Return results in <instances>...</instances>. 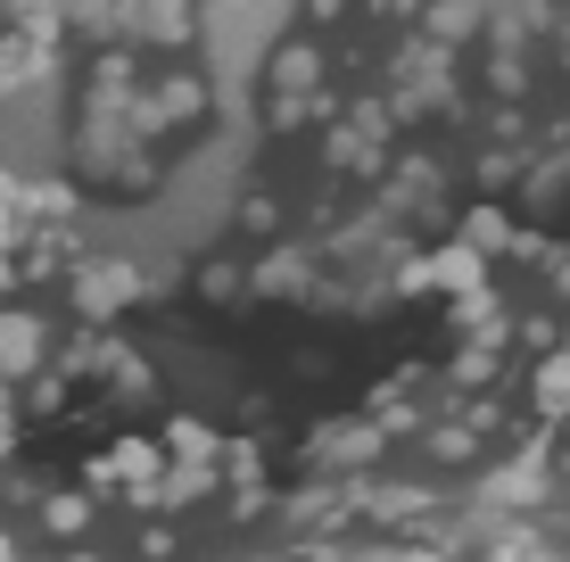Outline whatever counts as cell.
<instances>
[{
  "label": "cell",
  "mask_w": 570,
  "mask_h": 562,
  "mask_svg": "<svg viewBox=\"0 0 570 562\" xmlns=\"http://www.w3.org/2000/svg\"><path fill=\"white\" fill-rule=\"evenodd\" d=\"M141 33H157V42H183V33H190V9H183V0H141Z\"/></svg>",
  "instance_id": "6da1fadb"
},
{
  "label": "cell",
  "mask_w": 570,
  "mask_h": 562,
  "mask_svg": "<svg viewBox=\"0 0 570 562\" xmlns=\"http://www.w3.org/2000/svg\"><path fill=\"white\" fill-rule=\"evenodd\" d=\"M306 75H314V50H306V42H289L282 58H273V83H282V91H298Z\"/></svg>",
  "instance_id": "7a4b0ae2"
},
{
  "label": "cell",
  "mask_w": 570,
  "mask_h": 562,
  "mask_svg": "<svg viewBox=\"0 0 570 562\" xmlns=\"http://www.w3.org/2000/svg\"><path fill=\"white\" fill-rule=\"evenodd\" d=\"M166 108H174V116H199L207 91H199V83H166Z\"/></svg>",
  "instance_id": "3957f363"
},
{
  "label": "cell",
  "mask_w": 570,
  "mask_h": 562,
  "mask_svg": "<svg viewBox=\"0 0 570 562\" xmlns=\"http://www.w3.org/2000/svg\"><path fill=\"white\" fill-rule=\"evenodd\" d=\"M546 405H570V364H554V373H546Z\"/></svg>",
  "instance_id": "277c9868"
},
{
  "label": "cell",
  "mask_w": 570,
  "mask_h": 562,
  "mask_svg": "<svg viewBox=\"0 0 570 562\" xmlns=\"http://www.w3.org/2000/svg\"><path fill=\"white\" fill-rule=\"evenodd\" d=\"M306 9H314V17H340V9H347V0H306Z\"/></svg>",
  "instance_id": "5b68a950"
}]
</instances>
